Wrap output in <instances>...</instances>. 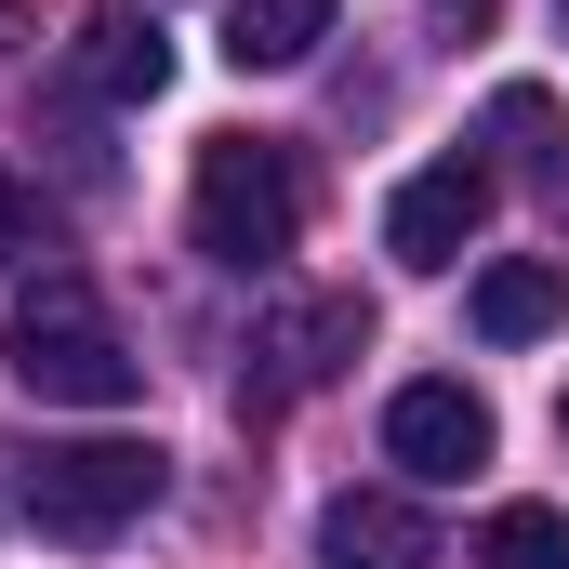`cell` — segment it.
I'll list each match as a JSON object with an SVG mask.
<instances>
[{
	"mask_svg": "<svg viewBox=\"0 0 569 569\" xmlns=\"http://www.w3.org/2000/svg\"><path fill=\"white\" fill-rule=\"evenodd\" d=\"M490 226V159H425L398 199H385V252L411 266V279H437V266H463V239Z\"/></svg>",
	"mask_w": 569,
	"mask_h": 569,
	"instance_id": "obj_5",
	"label": "cell"
},
{
	"mask_svg": "<svg viewBox=\"0 0 569 569\" xmlns=\"http://www.w3.org/2000/svg\"><path fill=\"white\" fill-rule=\"evenodd\" d=\"M318 569H437L425 503H398V490H331V503H318Z\"/></svg>",
	"mask_w": 569,
	"mask_h": 569,
	"instance_id": "obj_7",
	"label": "cell"
},
{
	"mask_svg": "<svg viewBox=\"0 0 569 569\" xmlns=\"http://www.w3.org/2000/svg\"><path fill=\"white\" fill-rule=\"evenodd\" d=\"M557 425H569V398H557Z\"/></svg>",
	"mask_w": 569,
	"mask_h": 569,
	"instance_id": "obj_13",
	"label": "cell"
},
{
	"mask_svg": "<svg viewBox=\"0 0 569 569\" xmlns=\"http://www.w3.org/2000/svg\"><path fill=\"white\" fill-rule=\"evenodd\" d=\"M186 212H199V252H212V266L266 279L291 239H305V172H291V146H266V133H212Z\"/></svg>",
	"mask_w": 569,
	"mask_h": 569,
	"instance_id": "obj_2",
	"label": "cell"
},
{
	"mask_svg": "<svg viewBox=\"0 0 569 569\" xmlns=\"http://www.w3.org/2000/svg\"><path fill=\"white\" fill-rule=\"evenodd\" d=\"M0 358H13V385L27 398H53V411H133L146 398V358L107 331V305L80 279H40L13 305V331H0Z\"/></svg>",
	"mask_w": 569,
	"mask_h": 569,
	"instance_id": "obj_1",
	"label": "cell"
},
{
	"mask_svg": "<svg viewBox=\"0 0 569 569\" xmlns=\"http://www.w3.org/2000/svg\"><path fill=\"white\" fill-rule=\"evenodd\" d=\"M80 93H107V107H159L172 93V40H159V13H93L80 27Z\"/></svg>",
	"mask_w": 569,
	"mask_h": 569,
	"instance_id": "obj_8",
	"label": "cell"
},
{
	"mask_svg": "<svg viewBox=\"0 0 569 569\" xmlns=\"http://www.w3.org/2000/svg\"><path fill=\"white\" fill-rule=\"evenodd\" d=\"M331 40V0H239L226 13V67H305Z\"/></svg>",
	"mask_w": 569,
	"mask_h": 569,
	"instance_id": "obj_10",
	"label": "cell"
},
{
	"mask_svg": "<svg viewBox=\"0 0 569 569\" xmlns=\"http://www.w3.org/2000/svg\"><path fill=\"white\" fill-rule=\"evenodd\" d=\"M385 450H398L411 477H477V463H490V398H463V385H398V398H385Z\"/></svg>",
	"mask_w": 569,
	"mask_h": 569,
	"instance_id": "obj_6",
	"label": "cell"
},
{
	"mask_svg": "<svg viewBox=\"0 0 569 569\" xmlns=\"http://www.w3.org/2000/svg\"><path fill=\"white\" fill-rule=\"evenodd\" d=\"M27 252H53V212H40L27 172H0V266H27Z\"/></svg>",
	"mask_w": 569,
	"mask_h": 569,
	"instance_id": "obj_12",
	"label": "cell"
},
{
	"mask_svg": "<svg viewBox=\"0 0 569 569\" xmlns=\"http://www.w3.org/2000/svg\"><path fill=\"white\" fill-rule=\"evenodd\" d=\"M159 490H172V463H159L146 437H53V450L27 463V517H40L53 543H107V530H133Z\"/></svg>",
	"mask_w": 569,
	"mask_h": 569,
	"instance_id": "obj_3",
	"label": "cell"
},
{
	"mask_svg": "<svg viewBox=\"0 0 569 569\" xmlns=\"http://www.w3.org/2000/svg\"><path fill=\"white\" fill-rule=\"evenodd\" d=\"M477 569H569V517L557 503H503L477 530Z\"/></svg>",
	"mask_w": 569,
	"mask_h": 569,
	"instance_id": "obj_11",
	"label": "cell"
},
{
	"mask_svg": "<svg viewBox=\"0 0 569 569\" xmlns=\"http://www.w3.org/2000/svg\"><path fill=\"white\" fill-rule=\"evenodd\" d=\"M557 318H569V266H543V252H517V266L477 279V331L490 345H543Z\"/></svg>",
	"mask_w": 569,
	"mask_h": 569,
	"instance_id": "obj_9",
	"label": "cell"
},
{
	"mask_svg": "<svg viewBox=\"0 0 569 569\" xmlns=\"http://www.w3.org/2000/svg\"><path fill=\"white\" fill-rule=\"evenodd\" d=\"M358 345H371V305H358V291H291V305H266L252 345H239V411H291V398H318Z\"/></svg>",
	"mask_w": 569,
	"mask_h": 569,
	"instance_id": "obj_4",
	"label": "cell"
}]
</instances>
